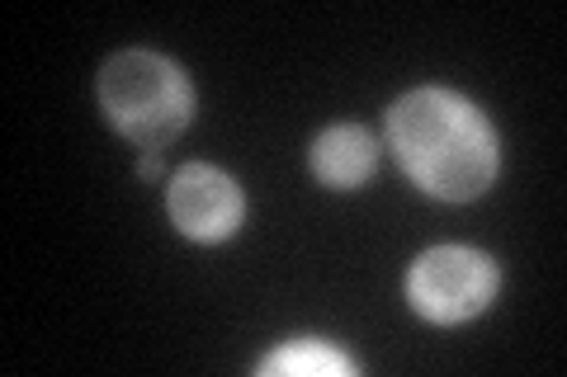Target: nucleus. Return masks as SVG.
Wrapping results in <instances>:
<instances>
[{"mask_svg": "<svg viewBox=\"0 0 567 377\" xmlns=\"http://www.w3.org/2000/svg\"><path fill=\"white\" fill-rule=\"evenodd\" d=\"M388 142L402 170L445 203H468L496 179V133L492 123L458 100L454 90H412L388 114Z\"/></svg>", "mask_w": 567, "mask_h": 377, "instance_id": "obj_1", "label": "nucleus"}, {"mask_svg": "<svg viewBox=\"0 0 567 377\" xmlns=\"http://www.w3.org/2000/svg\"><path fill=\"white\" fill-rule=\"evenodd\" d=\"M100 109L137 147H166L185 133L194 114V90L185 71L162 52L133 48L100 71Z\"/></svg>", "mask_w": 567, "mask_h": 377, "instance_id": "obj_2", "label": "nucleus"}, {"mask_svg": "<svg viewBox=\"0 0 567 377\" xmlns=\"http://www.w3.org/2000/svg\"><path fill=\"white\" fill-rule=\"evenodd\" d=\"M406 297L425 321H440V326H454V321H468L496 297V264L477 250L464 245H440L425 250L412 264V279H406Z\"/></svg>", "mask_w": 567, "mask_h": 377, "instance_id": "obj_3", "label": "nucleus"}, {"mask_svg": "<svg viewBox=\"0 0 567 377\" xmlns=\"http://www.w3.org/2000/svg\"><path fill=\"white\" fill-rule=\"evenodd\" d=\"M166 208L175 227L194 241H227L241 227V189L213 166H185L171 179Z\"/></svg>", "mask_w": 567, "mask_h": 377, "instance_id": "obj_4", "label": "nucleus"}, {"mask_svg": "<svg viewBox=\"0 0 567 377\" xmlns=\"http://www.w3.org/2000/svg\"><path fill=\"white\" fill-rule=\"evenodd\" d=\"M374 160H379L374 137H369L364 128H350V123L327 128L312 142V170L331 189H354L360 179L374 175Z\"/></svg>", "mask_w": 567, "mask_h": 377, "instance_id": "obj_5", "label": "nucleus"}, {"mask_svg": "<svg viewBox=\"0 0 567 377\" xmlns=\"http://www.w3.org/2000/svg\"><path fill=\"white\" fill-rule=\"evenodd\" d=\"M260 373L265 377H275V373H331V377H346V373H354V364L346 354H336V349H327V345H317V339H293V345H284V349H275L270 358L260 364Z\"/></svg>", "mask_w": 567, "mask_h": 377, "instance_id": "obj_6", "label": "nucleus"}, {"mask_svg": "<svg viewBox=\"0 0 567 377\" xmlns=\"http://www.w3.org/2000/svg\"><path fill=\"white\" fill-rule=\"evenodd\" d=\"M137 175L142 179H156V175H162V156H142L137 160Z\"/></svg>", "mask_w": 567, "mask_h": 377, "instance_id": "obj_7", "label": "nucleus"}]
</instances>
